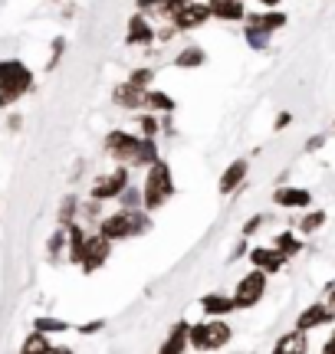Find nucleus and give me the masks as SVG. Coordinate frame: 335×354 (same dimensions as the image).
I'll return each instance as SVG.
<instances>
[{
	"label": "nucleus",
	"mask_w": 335,
	"mask_h": 354,
	"mask_svg": "<svg viewBox=\"0 0 335 354\" xmlns=\"http://www.w3.org/2000/svg\"><path fill=\"white\" fill-rule=\"evenodd\" d=\"M30 86H33V73L20 59H0V109L26 95Z\"/></svg>",
	"instance_id": "1"
},
{
	"label": "nucleus",
	"mask_w": 335,
	"mask_h": 354,
	"mask_svg": "<svg viewBox=\"0 0 335 354\" xmlns=\"http://www.w3.org/2000/svg\"><path fill=\"white\" fill-rule=\"evenodd\" d=\"M171 194H174V184H171V167H168L165 161H155L152 171H148V180H145V197H142L145 207H148V210H158Z\"/></svg>",
	"instance_id": "2"
},
{
	"label": "nucleus",
	"mask_w": 335,
	"mask_h": 354,
	"mask_svg": "<svg viewBox=\"0 0 335 354\" xmlns=\"http://www.w3.org/2000/svg\"><path fill=\"white\" fill-rule=\"evenodd\" d=\"M188 342L197 351H217V348L230 342V328L224 322H201V325L188 328Z\"/></svg>",
	"instance_id": "3"
},
{
	"label": "nucleus",
	"mask_w": 335,
	"mask_h": 354,
	"mask_svg": "<svg viewBox=\"0 0 335 354\" xmlns=\"http://www.w3.org/2000/svg\"><path fill=\"white\" fill-rule=\"evenodd\" d=\"M145 227H148V220H145L142 214H135V210H122V214L109 216L99 233H102L105 240H125V236H132V233H142Z\"/></svg>",
	"instance_id": "4"
},
{
	"label": "nucleus",
	"mask_w": 335,
	"mask_h": 354,
	"mask_svg": "<svg viewBox=\"0 0 335 354\" xmlns=\"http://www.w3.org/2000/svg\"><path fill=\"white\" fill-rule=\"evenodd\" d=\"M263 292H266V276H263V269H257V272H250V276L240 279L237 295H233V305H237V308H250V305L260 302Z\"/></svg>",
	"instance_id": "5"
},
{
	"label": "nucleus",
	"mask_w": 335,
	"mask_h": 354,
	"mask_svg": "<svg viewBox=\"0 0 335 354\" xmlns=\"http://www.w3.org/2000/svg\"><path fill=\"white\" fill-rule=\"evenodd\" d=\"M138 141L135 135H129V131H112L109 138H105V151L112 154L116 161H125V165H132V158H135V151H138Z\"/></svg>",
	"instance_id": "6"
},
{
	"label": "nucleus",
	"mask_w": 335,
	"mask_h": 354,
	"mask_svg": "<svg viewBox=\"0 0 335 354\" xmlns=\"http://www.w3.org/2000/svg\"><path fill=\"white\" fill-rule=\"evenodd\" d=\"M171 20H174V30H194V26H201L204 20H210V3L188 0V3H184V7H181Z\"/></svg>",
	"instance_id": "7"
},
{
	"label": "nucleus",
	"mask_w": 335,
	"mask_h": 354,
	"mask_svg": "<svg viewBox=\"0 0 335 354\" xmlns=\"http://www.w3.org/2000/svg\"><path fill=\"white\" fill-rule=\"evenodd\" d=\"M125 180H129V171H125V167H118V171H112V174L99 177V180L92 184V197H96V201H109V197H118V194L125 190Z\"/></svg>",
	"instance_id": "8"
},
{
	"label": "nucleus",
	"mask_w": 335,
	"mask_h": 354,
	"mask_svg": "<svg viewBox=\"0 0 335 354\" xmlns=\"http://www.w3.org/2000/svg\"><path fill=\"white\" fill-rule=\"evenodd\" d=\"M105 259H109V240H105L102 233L92 236V240H86V246H82V259H79L82 269H86V272H96Z\"/></svg>",
	"instance_id": "9"
},
{
	"label": "nucleus",
	"mask_w": 335,
	"mask_h": 354,
	"mask_svg": "<svg viewBox=\"0 0 335 354\" xmlns=\"http://www.w3.org/2000/svg\"><path fill=\"white\" fill-rule=\"evenodd\" d=\"M335 312L329 308V305H309L302 315H299L296 322V328L299 331H309V328H319V325H325V322H332Z\"/></svg>",
	"instance_id": "10"
},
{
	"label": "nucleus",
	"mask_w": 335,
	"mask_h": 354,
	"mask_svg": "<svg viewBox=\"0 0 335 354\" xmlns=\"http://www.w3.org/2000/svg\"><path fill=\"white\" fill-rule=\"evenodd\" d=\"M250 259H253V266L257 269H263V272H280L286 263V256L280 253V250H253L250 253Z\"/></svg>",
	"instance_id": "11"
},
{
	"label": "nucleus",
	"mask_w": 335,
	"mask_h": 354,
	"mask_svg": "<svg viewBox=\"0 0 335 354\" xmlns=\"http://www.w3.org/2000/svg\"><path fill=\"white\" fill-rule=\"evenodd\" d=\"M112 99H116L122 109H142V105H145V88L125 82V86L116 88V95H112Z\"/></svg>",
	"instance_id": "12"
},
{
	"label": "nucleus",
	"mask_w": 335,
	"mask_h": 354,
	"mask_svg": "<svg viewBox=\"0 0 335 354\" xmlns=\"http://www.w3.org/2000/svg\"><path fill=\"white\" fill-rule=\"evenodd\" d=\"M306 331H289V335H283L280 342H276V351L273 354H306Z\"/></svg>",
	"instance_id": "13"
},
{
	"label": "nucleus",
	"mask_w": 335,
	"mask_h": 354,
	"mask_svg": "<svg viewBox=\"0 0 335 354\" xmlns=\"http://www.w3.org/2000/svg\"><path fill=\"white\" fill-rule=\"evenodd\" d=\"M210 17H220V20H244L246 10L240 0H214V3H210Z\"/></svg>",
	"instance_id": "14"
},
{
	"label": "nucleus",
	"mask_w": 335,
	"mask_h": 354,
	"mask_svg": "<svg viewBox=\"0 0 335 354\" xmlns=\"http://www.w3.org/2000/svg\"><path fill=\"white\" fill-rule=\"evenodd\" d=\"M155 39V30L148 26L145 13H135L129 20V43H152Z\"/></svg>",
	"instance_id": "15"
},
{
	"label": "nucleus",
	"mask_w": 335,
	"mask_h": 354,
	"mask_svg": "<svg viewBox=\"0 0 335 354\" xmlns=\"http://www.w3.org/2000/svg\"><path fill=\"white\" fill-rule=\"evenodd\" d=\"M244 177H246V161H233V165L224 171V177H220V194H233V190L240 187Z\"/></svg>",
	"instance_id": "16"
},
{
	"label": "nucleus",
	"mask_w": 335,
	"mask_h": 354,
	"mask_svg": "<svg viewBox=\"0 0 335 354\" xmlns=\"http://www.w3.org/2000/svg\"><path fill=\"white\" fill-rule=\"evenodd\" d=\"M273 201L280 207H306L309 203V190H299V187H283L273 194Z\"/></svg>",
	"instance_id": "17"
},
{
	"label": "nucleus",
	"mask_w": 335,
	"mask_h": 354,
	"mask_svg": "<svg viewBox=\"0 0 335 354\" xmlns=\"http://www.w3.org/2000/svg\"><path fill=\"white\" fill-rule=\"evenodd\" d=\"M184 344H188V325L181 322V325H174V328H171L168 342L161 344V354H181V351H184Z\"/></svg>",
	"instance_id": "18"
},
{
	"label": "nucleus",
	"mask_w": 335,
	"mask_h": 354,
	"mask_svg": "<svg viewBox=\"0 0 335 354\" xmlns=\"http://www.w3.org/2000/svg\"><path fill=\"white\" fill-rule=\"evenodd\" d=\"M201 305H204L207 315H227V312H233L237 305H233V299H227V295H204L201 299Z\"/></svg>",
	"instance_id": "19"
},
{
	"label": "nucleus",
	"mask_w": 335,
	"mask_h": 354,
	"mask_svg": "<svg viewBox=\"0 0 335 354\" xmlns=\"http://www.w3.org/2000/svg\"><path fill=\"white\" fill-rule=\"evenodd\" d=\"M250 26H260V30L273 33V30L286 26V13H253V17H250Z\"/></svg>",
	"instance_id": "20"
},
{
	"label": "nucleus",
	"mask_w": 335,
	"mask_h": 354,
	"mask_svg": "<svg viewBox=\"0 0 335 354\" xmlns=\"http://www.w3.org/2000/svg\"><path fill=\"white\" fill-rule=\"evenodd\" d=\"M158 161V145L155 138H142L138 141V151L132 158V165H155Z\"/></svg>",
	"instance_id": "21"
},
{
	"label": "nucleus",
	"mask_w": 335,
	"mask_h": 354,
	"mask_svg": "<svg viewBox=\"0 0 335 354\" xmlns=\"http://www.w3.org/2000/svg\"><path fill=\"white\" fill-rule=\"evenodd\" d=\"M20 354H50V342L43 338V331H37V335H30L24 342V351Z\"/></svg>",
	"instance_id": "22"
},
{
	"label": "nucleus",
	"mask_w": 335,
	"mask_h": 354,
	"mask_svg": "<svg viewBox=\"0 0 335 354\" xmlns=\"http://www.w3.org/2000/svg\"><path fill=\"white\" fill-rule=\"evenodd\" d=\"M82 246H86V233L79 227H69V256H73V263L82 259Z\"/></svg>",
	"instance_id": "23"
},
{
	"label": "nucleus",
	"mask_w": 335,
	"mask_h": 354,
	"mask_svg": "<svg viewBox=\"0 0 335 354\" xmlns=\"http://www.w3.org/2000/svg\"><path fill=\"white\" fill-rule=\"evenodd\" d=\"M204 59H207L204 50H201V46H191V50H184V53H181L178 59H174V63L184 66V69H194V66H201Z\"/></svg>",
	"instance_id": "24"
},
{
	"label": "nucleus",
	"mask_w": 335,
	"mask_h": 354,
	"mask_svg": "<svg viewBox=\"0 0 335 354\" xmlns=\"http://www.w3.org/2000/svg\"><path fill=\"white\" fill-rule=\"evenodd\" d=\"M145 105L161 109V112H174V99H171V95H165V92H145Z\"/></svg>",
	"instance_id": "25"
},
{
	"label": "nucleus",
	"mask_w": 335,
	"mask_h": 354,
	"mask_svg": "<svg viewBox=\"0 0 335 354\" xmlns=\"http://www.w3.org/2000/svg\"><path fill=\"white\" fill-rule=\"evenodd\" d=\"M246 43H250L253 50H266V46H270V33H266V30H260V26L246 24Z\"/></svg>",
	"instance_id": "26"
},
{
	"label": "nucleus",
	"mask_w": 335,
	"mask_h": 354,
	"mask_svg": "<svg viewBox=\"0 0 335 354\" xmlns=\"http://www.w3.org/2000/svg\"><path fill=\"white\" fill-rule=\"evenodd\" d=\"M276 250L283 256H296L299 250H302V243H299L293 233H280V236H276Z\"/></svg>",
	"instance_id": "27"
},
{
	"label": "nucleus",
	"mask_w": 335,
	"mask_h": 354,
	"mask_svg": "<svg viewBox=\"0 0 335 354\" xmlns=\"http://www.w3.org/2000/svg\"><path fill=\"white\" fill-rule=\"evenodd\" d=\"M325 223V214L323 210H316V214H309L306 220H302V233H312V230H319Z\"/></svg>",
	"instance_id": "28"
},
{
	"label": "nucleus",
	"mask_w": 335,
	"mask_h": 354,
	"mask_svg": "<svg viewBox=\"0 0 335 354\" xmlns=\"http://www.w3.org/2000/svg\"><path fill=\"white\" fill-rule=\"evenodd\" d=\"M69 325L66 322H56V318H39L37 322V331H66Z\"/></svg>",
	"instance_id": "29"
},
{
	"label": "nucleus",
	"mask_w": 335,
	"mask_h": 354,
	"mask_svg": "<svg viewBox=\"0 0 335 354\" xmlns=\"http://www.w3.org/2000/svg\"><path fill=\"white\" fill-rule=\"evenodd\" d=\"M152 79H155V73H152V69H138V73H132L129 82H132V86H138V88H145Z\"/></svg>",
	"instance_id": "30"
},
{
	"label": "nucleus",
	"mask_w": 335,
	"mask_h": 354,
	"mask_svg": "<svg viewBox=\"0 0 335 354\" xmlns=\"http://www.w3.org/2000/svg\"><path fill=\"white\" fill-rule=\"evenodd\" d=\"M142 131H145V138H155L158 135V122L152 115H142Z\"/></svg>",
	"instance_id": "31"
},
{
	"label": "nucleus",
	"mask_w": 335,
	"mask_h": 354,
	"mask_svg": "<svg viewBox=\"0 0 335 354\" xmlns=\"http://www.w3.org/2000/svg\"><path fill=\"white\" fill-rule=\"evenodd\" d=\"M138 7H142V13H161V0H138Z\"/></svg>",
	"instance_id": "32"
},
{
	"label": "nucleus",
	"mask_w": 335,
	"mask_h": 354,
	"mask_svg": "<svg viewBox=\"0 0 335 354\" xmlns=\"http://www.w3.org/2000/svg\"><path fill=\"white\" fill-rule=\"evenodd\" d=\"M73 203H76V201L69 197V201L63 203V210H60V220H63V223H69V214H73Z\"/></svg>",
	"instance_id": "33"
},
{
	"label": "nucleus",
	"mask_w": 335,
	"mask_h": 354,
	"mask_svg": "<svg viewBox=\"0 0 335 354\" xmlns=\"http://www.w3.org/2000/svg\"><path fill=\"white\" fill-rule=\"evenodd\" d=\"M122 201H125V207H135V203H138V194H135V190H125V194H122Z\"/></svg>",
	"instance_id": "34"
},
{
	"label": "nucleus",
	"mask_w": 335,
	"mask_h": 354,
	"mask_svg": "<svg viewBox=\"0 0 335 354\" xmlns=\"http://www.w3.org/2000/svg\"><path fill=\"white\" fill-rule=\"evenodd\" d=\"M260 227H263V216H253V220L244 227V233H253V230H260Z\"/></svg>",
	"instance_id": "35"
},
{
	"label": "nucleus",
	"mask_w": 335,
	"mask_h": 354,
	"mask_svg": "<svg viewBox=\"0 0 335 354\" xmlns=\"http://www.w3.org/2000/svg\"><path fill=\"white\" fill-rule=\"evenodd\" d=\"M289 122H293V115H289V112H283V115H280V118H276V128H286V125H289Z\"/></svg>",
	"instance_id": "36"
},
{
	"label": "nucleus",
	"mask_w": 335,
	"mask_h": 354,
	"mask_svg": "<svg viewBox=\"0 0 335 354\" xmlns=\"http://www.w3.org/2000/svg\"><path fill=\"white\" fill-rule=\"evenodd\" d=\"M323 354H335V331H332V338H329V342H325Z\"/></svg>",
	"instance_id": "37"
},
{
	"label": "nucleus",
	"mask_w": 335,
	"mask_h": 354,
	"mask_svg": "<svg viewBox=\"0 0 335 354\" xmlns=\"http://www.w3.org/2000/svg\"><path fill=\"white\" fill-rule=\"evenodd\" d=\"M323 141H325V138H323V135H316V138H312V141H309V145H306V148H309V151H316V148H319V145H323Z\"/></svg>",
	"instance_id": "38"
},
{
	"label": "nucleus",
	"mask_w": 335,
	"mask_h": 354,
	"mask_svg": "<svg viewBox=\"0 0 335 354\" xmlns=\"http://www.w3.org/2000/svg\"><path fill=\"white\" fill-rule=\"evenodd\" d=\"M50 354H69V351H66V348H53L50 344Z\"/></svg>",
	"instance_id": "39"
},
{
	"label": "nucleus",
	"mask_w": 335,
	"mask_h": 354,
	"mask_svg": "<svg viewBox=\"0 0 335 354\" xmlns=\"http://www.w3.org/2000/svg\"><path fill=\"white\" fill-rule=\"evenodd\" d=\"M329 308L335 312V286H332V295H329Z\"/></svg>",
	"instance_id": "40"
},
{
	"label": "nucleus",
	"mask_w": 335,
	"mask_h": 354,
	"mask_svg": "<svg viewBox=\"0 0 335 354\" xmlns=\"http://www.w3.org/2000/svg\"><path fill=\"white\" fill-rule=\"evenodd\" d=\"M260 3H263V7H276L280 0H260Z\"/></svg>",
	"instance_id": "41"
},
{
	"label": "nucleus",
	"mask_w": 335,
	"mask_h": 354,
	"mask_svg": "<svg viewBox=\"0 0 335 354\" xmlns=\"http://www.w3.org/2000/svg\"><path fill=\"white\" fill-rule=\"evenodd\" d=\"M210 3H214V0H210Z\"/></svg>",
	"instance_id": "42"
}]
</instances>
